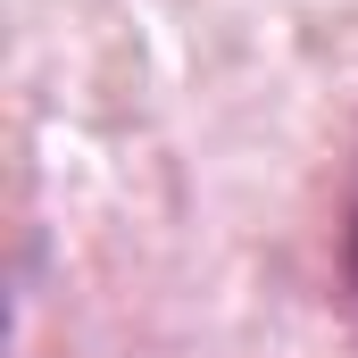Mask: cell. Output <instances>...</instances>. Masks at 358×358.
<instances>
[{
  "mask_svg": "<svg viewBox=\"0 0 358 358\" xmlns=\"http://www.w3.org/2000/svg\"><path fill=\"white\" fill-rule=\"evenodd\" d=\"M342 292L358 300V200H350V225H342Z\"/></svg>",
  "mask_w": 358,
  "mask_h": 358,
  "instance_id": "cell-1",
  "label": "cell"
}]
</instances>
